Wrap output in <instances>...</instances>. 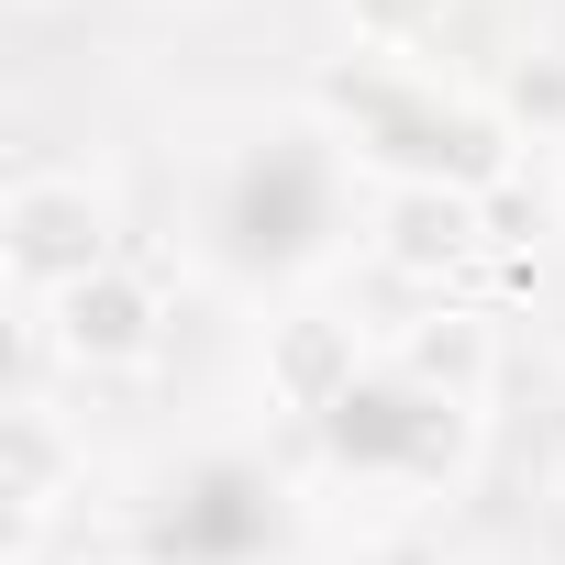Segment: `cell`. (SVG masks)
I'll return each mask as SVG.
<instances>
[{
  "label": "cell",
  "instance_id": "cell-8",
  "mask_svg": "<svg viewBox=\"0 0 565 565\" xmlns=\"http://www.w3.org/2000/svg\"><path fill=\"white\" fill-rule=\"evenodd\" d=\"M344 23H355L366 56H411V45L444 34V0H344Z\"/></svg>",
  "mask_w": 565,
  "mask_h": 565
},
{
  "label": "cell",
  "instance_id": "cell-6",
  "mask_svg": "<svg viewBox=\"0 0 565 565\" xmlns=\"http://www.w3.org/2000/svg\"><path fill=\"white\" fill-rule=\"evenodd\" d=\"M78 477H89V455H78V444H67V422L23 388V399H12V422H0V499H12L23 543H45V510H56Z\"/></svg>",
  "mask_w": 565,
  "mask_h": 565
},
{
  "label": "cell",
  "instance_id": "cell-7",
  "mask_svg": "<svg viewBox=\"0 0 565 565\" xmlns=\"http://www.w3.org/2000/svg\"><path fill=\"white\" fill-rule=\"evenodd\" d=\"M399 366H411V388L477 399V388H488V322H477V311H433V322L399 344Z\"/></svg>",
  "mask_w": 565,
  "mask_h": 565
},
{
  "label": "cell",
  "instance_id": "cell-11",
  "mask_svg": "<svg viewBox=\"0 0 565 565\" xmlns=\"http://www.w3.org/2000/svg\"><path fill=\"white\" fill-rule=\"evenodd\" d=\"M12 565H78V554H56V543H12Z\"/></svg>",
  "mask_w": 565,
  "mask_h": 565
},
{
  "label": "cell",
  "instance_id": "cell-5",
  "mask_svg": "<svg viewBox=\"0 0 565 565\" xmlns=\"http://www.w3.org/2000/svg\"><path fill=\"white\" fill-rule=\"evenodd\" d=\"M388 145L411 156V178H444V189H477V200L499 178H521V134H510L499 100H399Z\"/></svg>",
  "mask_w": 565,
  "mask_h": 565
},
{
  "label": "cell",
  "instance_id": "cell-4",
  "mask_svg": "<svg viewBox=\"0 0 565 565\" xmlns=\"http://www.w3.org/2000/svg\"><path fill=\"white\" fill-rule=\"evenodd\" d=\"M488 255V211L477 189H444V178H399L377 200V266L411 277V289H444V277H466Z\"/></svg>",
  "mask_w": 565,
  "mask_h": 565
},
{
  "label": "cell",
  "instance_id": "cell-10",
  "mask_svg": "<svg viewBox=\"0 0 565 565\" xmlns=\"http://www.w3.org/2000/svg\"><path fill=\"white\" fill-rule=\"evenodd\" d=\"M477 211H488V244H499V255H521V244H532V222H543V200H532L521 178H499Z\"/></svg>",
  "mask_w": 565,
  "mask_h": 565
},
{
  "label": "cell",
  "instance_id": "cell-1",
  "mask_svg": "<svg viewBox=\"0 0 565 565\" xmlns=\"http://www.w3.org/2000/svg\"><path fill=\"white\" fill-rule=\"evenodd\" d=\"M0 266H12L23 300H67L78 277L122 266L111 200L89 178H12V200H0Z\"/></svg>",
  "mask_w": 565,
  "mask_h": 565
},
{
  "label": "cell",
  "instance_id": "cell-9",
  "mask_svg": "<svg viewBox=\"0 0 565 565\" xmlns=\"http://www.w3.org/2000/svg\"><path fill=\"white\" fill-rule=\"evenodd\" d=\"M499 111H510V134H565V56H521L510 67V89H499Z\"/></svg>",
  "mask_w": 565,
  "mask_h": 565
},
{
  "label": "cell",
  "instance_id": "cell-2",
  "mask_svg": "<svg viewBox=\"0 0 565 565\" xmlns=\"http://www.w3.org/2000/svg\"><path fill=\"white\" fill-rule=\"evenodd\" d=\"M45 344H56L67 366H89V377L145 366V355L167 344V300H156V277H145V266H100V277H78L67 300H45Z\"/></svg>",
  "mask_w": 565,
  "mask_h": 565
},
{
  "label": "cell",
  "instance_id": "cell-3",
  "mask_svg": "<svg viewBox=\"0 0 565 565\" xmlns=\"http://www.w3.org/2000/svg\"><path fill=\"white\" fill-rule=\"evenodd\" d=\"M255 377H266L277 411L333 422V411H355V388H366V333H355L344 311H277L266 344H255Z\"/></svg>",
  "mask_w": 565,
  "mask_h": 565
}]
</instances>
